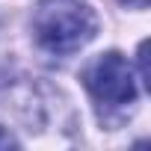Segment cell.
I'll list each match as a JSON object with an SVG mask.
<instances>
[{
  "mask_svg": "<svg viewBox=\"0 0 151 151\" xmlns=\"http://www.w3.org/2000/svg\"><path fill=\"white\" fill-rule=\"evenodd\" d=\"M98 33V18L86 0H39L33 9L36 42L56 56H71Z\"/></svg>",
  "mask_w": 151,
  "mask_h": 151,
  "instance_id": "6da1fadb",
  "label": "cell"
},
{
  "mask_svg": "<svg viewBox=\"0 0 151 151\" xmlns=\"http://www.w3.org/2000/svg\"><path fill=\"white\" fill-rule=\"evenodd\" d=\"M83 83L92 92V98L107 107H124V104H133V98H136L133 68L119 50L95 56L83 68Z\"/></svg>",
  "mask_w": 151,
  "mask_h": 151,
  "instance_id": "7a4b0ae2",
  "label": "cell"
},
{
  "mask_svg": "<svg viewBox=\"0 0 151 151\" xmlns=\"http://www.w3.org/2000/svg\"><path fill=\"white\" fill-rule=\"evenodd\" d=\"M124 6H133V9H145L148 6V0H122Z\"/></svg>",
  "mask_w": 151,
  "mask_h": 151,
  "instance_id": "3957f363",
  "label": "cell"
}]
</instances>
